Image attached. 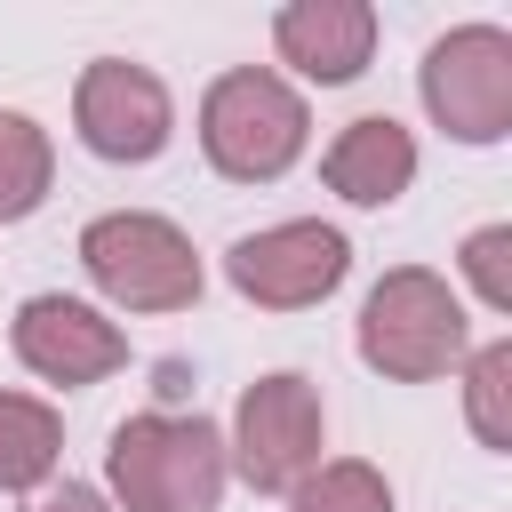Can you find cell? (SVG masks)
I'll return each instance as SVG.
<instances>
[{"label": "cell", "mask_w": 512, "mask_h": 512, "mask_svg": "<svg viewBox=\"0 0 512 512\" xmlns=\"http://www.w3.org/2000/svg\"><path fill=\"white\" fill-rule=\"evenodd\" d=\"M104 480H112L120 512H216L224 480H232V456H224V432L208 416L144 408L128 424H112Z\"/></svg>", "instance_id": "1"}, {"label": "cell", "mask_w": 512, "mask_h": 512, "mask_svg": "<svg viewBox=\"0 0 512 512\" xmlns=\"http://www.w3.org/2000/svg\"><path fill=\"white\" fill-rule=\"evenodd\" d=\"M304 144H312V112H304L296 80H280L264 64H232V72L208 80V96H200V152H208L216 176L272 184V176H288L304 160Z\"/></svg>", "instance_id": "2"}, {"label": "cell", "mask_w": 512, "mask_h": 512, "mask_svg": "<svg viewBox=\"0 0 512 512\" xmlns=\"http://www.w3.org/2000/svg\"><path fill=\"white\" fill-rule=\"evenodd\" d=\"M472 352V320L464 296L432 272V264H392L368 304H360V360L392 384H432L448 368H464Z\"/></svg>", "instance_id": "3"}, {"label": "cell", "mask_w": 512, "mask_h": 512, "mask_svg": "<svg viewBox=\"0 0 512 512\" xmlns=\"http://www.w3.org/2000/svg\"><path fill=\"white\" fill-rule=\"evenodd\" d=\"M80 272H88L120 312H184V304H200V256H192L184 224H168V216H152V208L88 216V232H80Z\"/></svg>", "instance_id": "4"}, {"label": "cell", "mask_w": 512, "mask_h": 512, "mask_svg": "<svg viewBox=\"0 0 512 512\" xmlns=\"http://www.w3.org/2000/svg\"><path fill=\"white\" fill-rule=\"evenodd\" d=\"M320 448H328V408H320V384L296 376V368H272L240 392L232 408V472L256 488V496H288L296 480L320 472Z\"/></svg>", "instance_id": "5"}, {"label": "cell", "mask_w": 512, "mask_h": 512, "mask_svg": "<svg viewBox=\"0 0 512 512\" xmlns=\"http://www.w3.org/2000/svg\"><path fill=\"white\" fill-rule=\"evenodd\" d=\"M416 96L440 136L456 144H504L512 136V32L504 24H456L424 48Z\"/></svg>", "instance_id": "6"}, {"label": "cell", "mask_w": 512, "mask_h": 512, "mask_svg": "<svg viewBox=\"0 0 512 512\" xmlns=\"http://www.w3.org/2000/svg\"><path fill=\"white\" fill-rule=\"evenodd\" d=\"M72 128H80V144H88L96 160L144 168V160H160L168 136H176V96H168V80H160L152 64L96 56V64H80V80H72Z\"/></svg>", "instance_id": "7"}, {"label": "cell", "mask_w": 512, "mask_h": 512, "mask_svg": "<svg viewBox=\"0 0 512 512\" xmlns=\"http://www.w3.org/2000/svg\"><path fill=\"white\" fill-rule=\"evenodd\" d=\"M344 272H352V240L320 216H288V224H264L224 248V280L264 312H304V304L336 296Z\"/></svg>", "instance_id": "8"}, {"label": "cell", "mask_w": 512, "mask_h": 512, "mask_svg": "<svg viewBox=\"0 0 512 512\" xmlns=\"http://www.w3.org/2000/svg\"><path fill=\"white\" fill-rule=\"evenodd\" d=\"M8 344H16V360H24L40 384H64V392H80V384H96V376L128 368V336H120V328H112L96 304L56 296V288L16 304Z\"/></svg>", "instance_id": "9"}, {"label": "cell", "mask_w": 512, "mask_h": 512, "mask_svg": "<svg viewBox=\"0 0 512 512\" xmlns=\"http://www.w3.org/2000/svg\"><path fill=\"white\" fill-rule=\"evenodd\" d=\"M272 48L296 80L312 88H344L368 72L376 56V8L368 0H288L272 16Z\"/></svg>", "instance_id": "10"}, {"label": "cell", "mask_w": 512, "mask_h": 512, "mask_svg": "<svg viewBox=\"0 0 512 512\" xmlns=\"http://www.w3.org/2000/svg\"><path fill=\"white\" fill-rule=\"evenodd\" d=\"M320 176L336 200L352 208H392L408 184H416V136L392 120V112H360L336 128V144L320 152Z\"/></svg>", "instance_id": "11"}, {"label": "cell", "mask_w": 512, "mask_h": 512, "mask_svg": "<svg viewBox=\"0 0 512 512\" xmlns=\"http://www.w3.org/2000/svg\"><path fill=\"white\" fill-rule=\"evenodd\" d=\"M64 464V416L32 392H0V488L40 496Z\"/></svg>", "instance_id": "12"}, {"label": "cell", "mask_w": 512, "mask_h": 512, "mask_svg": "<svg viewBox=\"0 0 512 512\" xmlns=\"http://www.w3.org/2000/svg\"><path fill=\"white\" fill-rule=\"evenodd\" d=\"M56 184V144L32 112H8L0 104V224H24Z\"/></svg>", "instance_id": "13"}, {"label": "cell", "mask_w": 512, "mask_h": 512, "mask_svg": "<svg viewBox=\"0 0 512 512\" xmlns=\"http://www.w3.org/2000/svg\"><path fill=\"white\" fill-rule=\"evenodd\" d=\"M464 416H472V440L488 456L512 448V336L464 352Z\"/></svg>", "instance_id": "14"}, {"label": "cell", "mask_w": 512, "mask_h": 512, "mask_svg": "<svg viewBox=\"0 0 512 512\" xmlns=\"http://www.w3.org/2000/svg\"><path fill=\"white\" fill-rule=\"evenodd\" d=\"M288 512H392V480L360 456H336V464H320L312 480L288 488Z\"/></svg>", "instance_id": "15"}, {"label": "cell", "mask_w": 512, "mask_h": 512, "mask_svg": "<svg viewBox=\"0 0 512 512\" xmlns=\"http://www.w3.org/2000/svg\"><path fill=\"white\" fill-rule=\"evenodd\" d=\"M456 264H464V280L488 312H512V224H480Z\"/></svg>", "instance_id": "16"}, {"label": "cell", "mask_w": 512, "mask_h": 512, "mask_svg": "<svg viewBox=\"0 0 512 512\" xmlns=\"http://www.w3.org/2000/svg\"><path fill=\"white\" fill-rule=\"evenodd\" d=\"M24 512H112V496L88 480H48L40 496H24Z\"/></svg>", "instance_id": "17"}]
</instances>
